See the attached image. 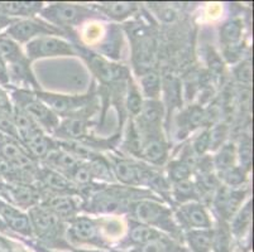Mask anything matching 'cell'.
I'll list each match as a JSON object with an SVG mask.
<instances>
[{"label":"cell","instance_id":"484cf974","mask_svg":"<svg viewBox=\"0 0 254 252\" xmlns=\"http://www.w3.org/2000/svg\"><path fill=\"white\" fill-rule=\"evenodd\" d=\"M252 222V201H249L243 208L240 207L239 211L233 216L232 223H230V232L240 239L247 231L249 230Z\"/></svg>","mask_w":254,"mask_h":252},{"label":"cell","instance_id":"74e56055","mask_svg":"<svg viewBox=\"0 0 254 252\" xmlns=\"http://www.w3.org/2000/svg\"><path fill=\"white\" fill-rule=\"evenodd\" d=\"M182 117H184V128H189L191 130L204 125L207 119L206 112L197 106H193V107H190L189 110L185 111Z\"/></svg>","mask_w":254,"mask_h":252},{"label":"cell","instance_id":"cb8c5ba5","mask_svg":"<svg viewBox=\"0 0 254 252\" xmlns=\"http://www.w3.org/2000/svg\"><path fill=\"white\" fill-rule=\"evenodd\" d=\"M9 80L13 83H19V85H32L34 89H38L36 80L29 68V59L25 58L24 61L10 63L8 66Z\"/></svg>","mask_w":254,"mask_h":252},{"label":"cell","instance_id":"ac0fdd59","mask_svg":"<svg viewBox=\"0 0 254 252\" xmlns=\"http://www.w3.org/2000/svg\"><path fill=\"white\" fill-rule=\"evenodd\" d=\"M162 105L157 100H148L143 102L140 108V134L144 133H158L157 129L159 128L161 119H162Z\"/></svg>","mask_w":254,"mask_h":252},{"label":"cell","instance_id":"d6986e66","mask_svg":"<svg viewBox=\"0 0 254 252\" xmlns=\"http://www.w3.org/2000/svg\"><path fill=\"white\" fill-rule=\"evenodd\" d=\"M42 3L38 1H3L4 14L6 17L28 19L42 10Z\"/></svg>","mask_w":254,"mask_h":252},{"label":"cell","instance_id":"681fc988","mask_svg":"<svg viewBox=\"0 0 254 252\" xmlns=\"http://www.w3.org/2000/svg\"><path fill=\"white\" fill-rule=\"evenodd\" d=\"M73 252H100V251H85V250H80V251H73Z\"/></svg>","mask_w":254,"mask_h":252},{"label":"cell","instance_id":"ffe728a7","mask_svg":"<svg viewBox=\"0 0 254 252\" xmlns=\"http://www.w3.org/2000/svg\"><path fill=\"white\" fill-rule=\"evenodd\" d=\"M161 232H158L154 228L149 227L147 225H143L140 222L134 221V219H131L130 225H129V232H128V237H127V242L133 246L138 247L142 246V245L147 244V242L152 241V240L157 239L159 237Z\"/></svg>","mask_w":254,"mask_h":252},{"label":"cell","instance_id":"83f0119b","mask_svg":"<svg viewBox=\"0 0 254 252\" xmlns=\"http://www.w3.org/2000/svg\"><path fill=\"white\" fill-rule=\"evenodd\" d=\"M0 58H3L6 64L24 61L27 57L23 54L19 45L9 37L0 34Z\"/></svg>","mask_w":254,"mask_h":252},{"label":"cell","instance_id":"ee69618b","mask_svg":"<svg viewBox=\"0 0 254 252\" xmlns=\"http://www.w3.org/2000/svg\"><path fill=\"white\" fill-rule=\"evenodd\" d=\"M234 76L235 78H237L238 82L249 86V85L252 83V78H253V72H252V62L251 61L240 62V63L234 68Z\"/></svg>","mask_w":254,"mask_h":252},{"label":"cell","instance_id":"d4e9b609","mask_svg":"<svg viewBox=\"0 0 254 252\" xmlns=\"http://www.w3.org/2000/svg\"><path fill=\"white\" fill-rule=\"evenodd\" d=\"M235 161H237V148L233 143H226L219 148L212 160V166L215 168L216 173L220 174L233 168L235 165Z\"/></svg>","mask_w":254,"mask_h":252},{"label":"cell","instance_id":"e0dca14e","mask_svg":"<svg viewBox=\"0 0 254 252\" xmlns=\"http://www.w3.org/2000/svg\"><path fill=\"white\" fill-rule=\"evenodd\" d=\"M38 178L43 187L55 194H70L75 192V184L70 178L50 168L38 169Z\"/></svg>","mask_w":254,"mask_h":252},{"label":"cell","instance_id":"7bdbcfd3","mask_svg":"<svg viewBox=\"0 0 254 252\" xmlns=\"http://www.w3.org/2000/svg\"><path fill=\"white\" fill-rule=\"evenodd\" d=\"M210 148V131L204 130L198 134L195 139L192 140V144H191V149H192L193 154L195 155L201 156L204 155L205 152L209 150Z\"/></svg>","mask_w":254,"mask_h":252},{"label":"cell","instance_id":"836d02e7","mask_svg":"<svg viewBox=\"0 0 254 252\" xmlns=\"http://www.w3.org/2000/svg\"><path fill=\"white\" fill-rule=\"evenodd\" d=\"M140 85L144 95L149 100H157L161 92V78L156 71L148 69L140 77Z\"/></svg>","mask_w":254,"mask_h":252},{"label":"cell","instance_id":"8d00e7d4","mask_svg":"<svg viewBox=\"0 0 254 252\" xmlns=\"http://www.w3.org/2000/svg\"><path fill=\"white\" fill-rule=\"evenodd\" d=\"M124 145H126V149L130 152L131 155L139 158L140 150H142V135H140L139 130L133 122L129 125Z\"/></svg>","mask_w":254,"mask_h":252},{"label":"cell","instance_id":"bcb514c9","mask_svg":"<svg viewBox=\"0 0 254 252\" xmlns=\"http://www.w3.org/2000/svg\"><path fill=\"white\" fill-rule=\"evenodd\" d=\"M10 85L9 80L8 64L3 58H0V87H8Z\"/></svg>","mask_w":254,"mask_h":252},{"label":"cell","instance_id":"30bf717a","mask_svg":"<svg viewBox=\"0 0 254 252\" xmlns=\"http://www.w3.org/2000/svg\"><path fill=\"white\" fill-rule=\"evenodd\" d=\"M175 219L179 222L180 228L189 230H202L211 228V218L204 204L198 202H190L180 204L175 213Z\"/></svg>","mask_w":254,"mask_h":252},{"label":"cell","instance_id":"7402d4cb","mask_svg":"<svg viewBox=\"0 0 254 252\" xmlns=\"http://www.w3.org/2000/svg\"><path fill=\"white\" fill-rule=\"evenodd\" d=\"M95 8L112 19L123 20L137 10L138 4L130 1H112V3H101L95 5Z\"/></svg>","mask_w":254,"mask_h":252},{"label":"cell","instance_id":"7a4b0ae2","mask_svg":"<svg viewBox=\"0 0 254 252\" xmlns=\"http://www.w3.org/2000/svg\"><path fill=\"white\" fill-rule=\"evenodd\" d=\"M10 100L13 106L24 111L38 126L41 125L43 129L51 133L59 128L60 120L57 115L39 100L33 92H29L28 90H15L11 94Z\"/></svg>","mask_w":254,"mask_h":252},{"label":"cell","instance_id":"4dcf8cb0","mask_svg":"<svg viewBox=\"0 0 254 252\" xmlns=\"http://www.w3.org/2000/svg\"><path fill=\"white\" fill-rule=\"evenodd\" d=\"M133 252H185L181 247L176 246L168 237L159 236L157 239L135 247Z\"/></svg>","mask_w":254,"mask_h":252},{"label":"cell","instance_id":"9a60e30c","mask_svg":"<svg viewBox=\"0 0 254 252\" xmlns=\"http://www.w3.org/2000/svg\"><path fill=\"white\" fill-rule=\"evenodd\" d=\"M41 205L52 212L61 221H72L77 217L78 207L70 194H48Z\"/></svg>","mask_w":254,"mask_h":252},{"label":"cell","instance_id":"e575fe53","mask_svg":"<svg viewBox=\"0 0 254 252\" xmlns=\"http://www.w3.org/2000/svg\"><path fill=\"white\" fill-rule=\"evenodd\" d=\"M167 173L168 179L172 182V184L177 183V182L190 179L191 173H192V166L182 160V159H177V160H172L168 164Z\"/></svg>","mask_w":254,"mask_h":252},{"label":"cell","instance_id":"60d3db41","mask_svg":"<svg viewBox=\"0 0 254 252\" xmlns=\"http://www.w3.org/2000/svg\"><path fill=\"white\" fill-rule=\"evenodd\" d=\"M71 182L73 184H89L94 178H92L91 170H90V166L87 164V161H81L76 166L73 172L70 174ZM68 177V178H70Z\"/></svg>","mask_w":254,"mask_h":252},{"label":"cell","instance_id":"1f68e13d","mask_svg":"<svg viewBox=\"0 0 254 252\" xmlns=\"http://www.w3.org/2000/svg\"><path fill=\"white\" fill-rule=\"evenodd\" d=\"M230 232L229 226L225 221H219V225L215 230H212V250L215 252H229L230 250Z\"/></svg>","mask_w":254,"mask_h":252},{"label":"cell","instance_id":"f546056e","mask_svg":"<svg viewBox=\"0 0 254 252\" xmlns=\"http://www.w3.org/2000/svg\"><path fill=\"white\" fill-rule=\"evenodd\" d=\"M89 64L96 76L103 81H113L119 77V68L109 62L104 61L99 55H90Z\"/></svg>","mask_w":254,"mask_h":252},{"label":"cell","instance_id":"f1b7e54d","mask_svg":"<svg viewBox=\"0 0 254 252\" xmlns=\"http://www.w3.org/2000/svg\"><path fill=\"white\" fill-rule=\"evenodd\" d=\"M243 32V24L239 19H230L224 23L220 29V41L225 47H235L239 43Z\"/></svg>","mask_w":254,"mask_h":252},{"label":"cell","instance_id":"c3c4849f","mask_svg":"<svg viewBox=\"0 0 254 252\" xmlns=\"http://www.w3.org/2000/svg\"><path fill=\"white\" fill-rule=\"evenodd\" d=\"M0 15H5V14H4V9H3V1H0Z\"/></svg>","mask_w":254,"mask_h":252},{"label":"cell","instance_id":"ab89813d","mask_svg":"<svg viewBox=\"0 0 254 252\" xmlns=\"http://www.w3.org/2000/svg\"><path fill=\"white\" fill-rule=\"evenodd\" d=\"M142 105L143 101L139 90H138L137 86L130 81L128 87V95H127V107H128V110L130 111L133 115H138L140 112Z\"/></svg>","mask_w":254,"mask_h":252},{"label":"cell","instance_id":"8992f818","mask_svg":"<svg viewBox=\"0 0 254 252\" xmlns=\"http://www.w3.org/2000/svg\"><path fill=\"white\" fill-rule=\"evenodd\" d=\"M3 34L17 43H27L32 39L38 38V36H61L64 34V31L55 25L28 18V19H17Z\"/></svg>","mask_w":254,"mask_h":252},{"label":"cell","instance_id":"7dc6e473","mask_svg":"<svg viewBox=\"0 0 254 252\" xmlns=\"http://www.w3.org/2000/svg\"><path fill=\"white\" fill-rule=\"evenodd\" d=\"M15 20H17L15 18L6 17V15H0V34H3Z\"/></svg>","mask_w":254,"mask_h":252},{"label":"cell","instance_id":"9c48e42d","mask_svg":"<svg viewBox=\"0 0 254 252\" xmlns=\"http://www.w3.org/2000/svg\"><path fill=\"white\" fill-rule=\"evenodd\" d=\"M247 191L239 188H229L226 186H219L214 193L212 205L221 221L232 219L239 211L242 202L246 198Z\"/></svg>","mask_w":254,"mask_h":252},{"label":"cell","instance_id":"3957f363","mask_svg":"<svg viewBox=\"0 0 254 252\" xmlns=\"http://www.w3.org/2000/svg\"><path fill=\"white\" fill-rule=\"evenodd\" d=\"M41 14L45 19L55 24V27H73L98 13L82 5L57 3L42 8Z\"/></svg>","mask_w":254,"mask_h":252},{"label":"cell","instance_id":"2e32d148","mask_svg":"<svg viewBox=\"0 0 254 252\" xmlns=\"http://www.w3.org/2000/svg\"><path fill=\"white\" fill-rule=\"evenodd\" d=\"M46 163L48 164L50 169L56 170L61 174H67V178L70 177L71 173L73 172L76 166L84 160H80L72 152L68 151L67 149L62 148H55L45 158Z\"/></svg>","mask_w":254,"mask_h":252},{"label":"cell","instance_id":"b9f144b4","mask_svg":"<svg viewBox=\"0 0 254 252\" xmlns=\"http://www.w3.org/2000/svg\"><path fill=\"white\" fill-rule=\"evenodd\" d=\"M210 131V148L209 150H216L224 145L226 135H228V126L225 124L215 125Z\"/></svg>","mask_w":254,"mask_h":252},{"label":"cell","instance_id":"d6a6232c","mask_svg":"<svg viewBox=\"0 0 254 252\" xmlns=\"http://www.w3.org/2000/svg\"><path fill=\"white\" fill-rule=\"evenodd\" d=\"M87 164L91 170L92 178L101 180H112L113 179V170L110 163L106 160L104 156L92 154L91 158L87 160Z\"/></svg>","mask_w":254,"mask_h":252},{"label":"cell","instance_id":"8fae6325","mask_svg":"<svg viewBox=\"0 0 254 252\" xmlns=\"http://www.w3.org/2000/svg\"><path fill=\"white\" fill-rule=\"evenodd\" d=\"M68 236L72 241L77 244L99 245L103 246L104 241L100 235V226L95 219L89 217H75L70 221Z\"/></svg>","mask_w":254,"mask_h":252},{"label":"cell","instance_id":"44dd1931","mask_svg":"<svg viewBox=\"0 0 254 252\" xmlns=\"http://www.w3.org/2000/svg\"><path fill=\"white\" fill-rule=\"evenodd\" d=\"M187 245L192 252H211L212 251V230H189L185 233Z\"/></svg>","mask_w":254,"mask_h":252},{"label":"cell","instance_id":"277c9868","mask_svg":"<svg viewBox=\"0 0 254 252\" xmlns=\"http://www.w3.org/2000/svg\"><path fill=\"white\" fill-rule=\"evenodd\" d=\"M131 187L128 188H104L92 196L89 211L98 213H122L128 211V200L131 197Z\"/></svg>","mask_w":254,"mask_h":252},{"label":"cell","instance_id":"4316f807","mask_svg":"<svg viewBox=\"0 0 254 252\" xmlns=\"http://www.w3.org/2000/svg\"><path fill=\"white\" fill-rule=\"evenodd\" d=\"M55 131L71 139H81L86 135L87 124L82 117L68 116Z\"/></svg>","mask_w":254,"mask_h":252},{"label":"cell","instance_id":"f907efd6","mask_svg":"<svg viewBox=\"0 0 254 252\" xmlns=\"http://www.w3.org/2000/svg\"><path fill=\"white\" fill-rule=\"evenodd\" d=\"M112 252H124V251H117V250H114V251H112Z\"/></svg>","mask_w":254,"mask_h":252},{"label":"cell","instance_id":"d590c367","mask_svg":"<svg viewBox=\"0 0 254 252\" xmlns=\"http://www.w3.org/2000/svg\"><path fill=\"white\" fill-rule=\"evenodd\" d=\"M247 174H248V170H246L242 166L234 165L233 168L218 175L220 180H223L224 186L229 187V188H239L246 182Z\"/></svg>","mask_w":254,"mask_h":252},{"label":"cell","instance_id":"6da1fadb","mask_svg":"<svg viewBox=\"0 0 254 252\" xmlns=\"http://www.w3.org/2000/svg\"><path fill=\"white\" fill-rule=\"evenodd\" d=\"M128 211L134 217V221L140 222L152 228L166 231L173 237H179L181 230L177 225L171 208L161 204L157 201L139 200L129 204Z\"/></svg>","mask_w":254,"mask_h":252},{"label":"cell","instance_id":"7c38bea8","mask_svg":"<svg viewBox=\"0 0 254 252\" xmlns=\"http://www.w3.org/2000/svg\"><path fill=\"white\" fill-rule=\"evenodd\" d=\"M36 96L56 115L72 114L76 110L85 107L90 100L89 96H66V95H55L39 91L36 92Z\"/></svg>","mask_w":254,"mask_h":252},{"label":"cell","instance_id":"5bb4252c","mask_svg":"<svg viewBox=\"0 0 254 252\" xmlns=\"http://www.w3.org/2000/svg\"><path fill=\"white\" fill-rule=\"evenodd\" d=\"M142 135V150L139 158L153 165H162L168 155V147L159 133H144Z\"/></svg>","mask_w":254,"mask_h":252},{"label":"cell","instance_id":"ba28073f","mask_svg":"<svg viewBox=\"0 0 254 252\" xmlns=\"http://www.w3.org/2000/svg\"><path fill=\"white\" fill-rule=\"evenodd\" d=\"M76 50L70 42L60 37L43 36L32 39L27 45L28 59L56 57V55H75Z\"/></svg>","mask_w":254,"mask_h":252},{"label":"cell","instance_id":"52a82bcc","mask_svg":"<svg viewBox=\"0 0 254 252\" xmlns=\"http://www.w3.org/2000/svg\"><path fill=\"white\" fill-rule=\"evenodd\" d=\"M29 221H31L33 235H37L43 241H56L62 235V221L57 216L46 209L42 205H34L29 209Z\"/></svg>","mask_w":254,"mask_h":252},{"label":"cell","instance_id":"f6af8a7d","mask_svg":"<svg viewBox=\"0 0 254 252\" xmlns=\"http://www.w3.org/2000/svg\"><path fill=\"white\" fill-rule=\"evenodd\" d=\"M0 112L11 115L13 112V103H11L10 96L6 94L3 87H0Z\"/></svg>","mask_w":254,"mask_h":252},{"label":"cell","instance_id":"5b68a950","mask_svg":"<svg viewBox=\"0 0 254 252\" xmlns=\"http://www.w3.org/2000/svg\"><path fill=\"white\" fill-rule=\"evenodd\" d=\"M109 163L113 174L120 183L128 187H138L143 184L149 186L152 178L156 174V172L149 166L142 165L126 158H112Z\"/></svg>","mask_w":254,"mask_h":252},{"label":"cell","instance_id":"f35d334b","mask_svg":"<svg viewBox=\"0 0 254 252\" xmlns=\"http://www.w3.org/2000/svg\"><path fill=\"white\" fill-rule=\"evenodd\" d=\"M237 158H239L240 166L246 170L251 169L252 164V142L248 136L240 139L239 148L237 150Z\"/></svg>","mask_w":254,"mask_h":252},{"label":"cell","instance_id":"603a6c76","mask_svg":"<svg viewBox=\"0 0 254 252\" xmlns=\"http://www.w3.org/2000/svg\"><path fill=\"white\" fill-rule=\"evenodd\" d=\"M172 197L180 204L190 202H197L200 200V193L197 191V187L191 179L182 180L177 183L172 184Z\"/></svg>","mask_w":254,"mask_h":252},{"label":"cell","instance_id":"4fadbf2b","mask_svg":"<svg viewBox=\"0 0 254 252\" xmlns=\"http://www.w3.org/2000/svg\"><path fill=\"white\" fill-rule=\"evenodd\" d=\"M0 218L5 223L8 230L19 233L24 237L33 236L28 214H25L19 208L6 202L3 198H0Z\"/></svg>","mask_w":254,"mask_h":252}]
</instances>
